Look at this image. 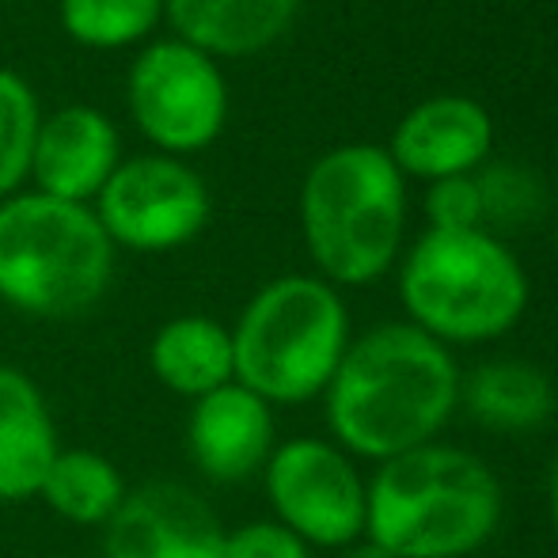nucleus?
Here are the masks:
<instances>
[{
	"instance_id": "2",
	"label": "nucleus",
	"mask_w": 558,
	"mask_h": 558,
	"mask_svg": "<svg viewBox=\"0 0 558 558\" xmlns=\"http://www.w3.org/2000/svg\"><path fill=\"white\" fill-rule=\"evenodd\" d=\"M506 517V486L483 456L422 445L368 475L365 539L391 558H471Z\"/></svg>"
},
{
	"instance_id": "5",
	"label": "nucleus",
	"mask_w": 558,
	"mask_h": 558,
	"mask_svg": "<svg viewBox=\"0 0 558 558\" xmlns=\"http://www.w3.org/2000/svg\"><path fill=\"white\" fill-rule=\"evenodd\" d=\"M235 384L278 407L324 399L350 345L342 293L316 274H281L266 281L232 327Z\"/></svg>"
},
{
	"instance_id": "11",
	"label": "nucleus",
	"mask_w": 558,
	"mask_h": 558,
	"mask_svg": "<svg viewBox=\"0 0 558 558\" xmlns=\"http://www.w3.org/2000/svg\"><path fill=\"white\" fill-rule=\"evenodd\" d=\"M278 448V411L243 384H225L186 411V452L198 475L235 486L263 475Z\"/></svg>"
},
{
	"instance_id": "6",
	"label": "nucleus",
	"mask_w": 558,
	"mask_h": 558,
	"mask_svg": "<svg viewBox=\"0 0 558 558\" xmlns=\"http://www.w3.org/2000/svg\"><path fill=\"white\" fill-rule=\"evenodd\" d=\"M114 243L96 209L50 194L0 202V301L31 319H76L107 296Z\"/></svg>"
},
{
	"instance_id": "15",
	"label": "nucleus",
	"mask_w": 558,
	"mask_h": 558,
	"mask_svg": "<svg viewBox=\"0 0 558 558\" xmlns=\"http://www.w3.org/2000/svg\"><path fill=\"white\" fill-rule=\"evenodd\" d=\"M301 0H163L175 38L209 58H251L293 27Z\"/></svg>"
},
{
	"instance_id": "10",
	"label": "nucleus",
	"mask_w": 558,
	"mask_h": 558,
	"mask_svg": "<svg viewBox=\"0 0 558 558\" xmlns=\"http://www.w3.org/2000/svg\"><path fill=\"white\" fill-rule=\"evenodd\" d=\"M217 509L175 478L130 486L104 529V558H221Z\"/></svg>"
},
{
	"instance_id": "14",
	"label": "nucleus",
	"mask_w": 558,
	"mask_h": 558,
	"mask_svg": "<svg viewBox=\"0 0 558 558\" xmlns=\"http://www.w3.org/2000/svg\"><path fill=\"white\" fill-rule=\"evenodd\" d=\"M58 448V422L43 388L0 361V506L35 498Z\"/></svg>"
},
{
	"instance_id": "8",
	"label": "nucleus",
	"mask_w": 558,
	"mask_h": 558,
	"mask_svg": "<svg viewBox=\"0 0 558 558\" xmlns=\"http://www.w3.org/2000/svg\"><path fill=\"white\" fill-rule=\"evenodd\" d=\"M125 104L156 153L183 160L225 133L228 84L209 53L183 38H156L133 58Z\"/></svg>"
},
{
	"instance_id": "20",
	"label": "nucleus",
	"mask_w": 558,
	"mask_h": 558,
	"mask_svg": "<svg viewBox=\"0 0 558 558\" xmlns=\"http://www.w3.org/2000/svg\"><path fill=\"white\" fill-rule=\"evenodd\" d=\"M38 96L20 73L0 69V202L20 194L31 179V153L38 137Z\"/></svg>"
},
{
	"instance_id": "19",
	"label": "nucleus",
	"mask_w": 558,
	"mask_h": 558,
	"mask_svg": "<svg viewBox=\"0 0 558 558\" xmlns=\"http://www.w3.org/2000/svg\"><path fill=\"white\" fill-rule=\"evenodd\" d=\"M61 31L88 50L137 46L163 20V0H58Z\"/></svg>"
},
{
	"instance_id": "21",
	"label": "nucleus",
	"mask_w": 558,
	"mask_h": 558,
	"mask_svg": "<svg viewBox=\"0 0 558 558\" xmlns=\"http://www.w3.org/2000/svg\"><path fill=\"white\" fill-rule=\"evenodd\" d=\"M426 217L429 228L441 232H468V228H483L486 206H483V186L471 175H452L429 183L426 194Z\"/></svg>"
},
{
	"instance_id": "4",
	"label": "nucleus",
	"mask_w": 558,
	"mask_h": 558,
	"mask_svg": "<svg viewBox=\"0 0 558 558\" xmlns=\"http://www.w3.org/2000/svg\"><path fill=\"white\" fill-rule=\"evenodd\" d=\"M532 281L521 258L486 228H426L399 263L407 324L441 345L498 342L524 319Z\"/></svg>"
},
{
	"instance_id": "9",
	"label": "nucleus",
	"mask_w": 558,
	"mask_h": 558,
	"mask_svg": "<svg viewBox=\"0 0 558 558\" xmlns=\"http://www.w3.org/2000/svg\"><path fill=\"white\" fill-rule=\"evenodd\" d=\"M107 240L137 255H168L202 235L214 202L202 175L179 156L145 153L114 168L92 202Z\"/></svg>"
},
{
	"instance_id": "24",
	"label": "nucleus",
	"mask_w": 558,
	"mask_h": 558,
	"mask_svg": "<svg viewBox=\"0 0 558 558\" xmlns=\"http://www.w3.org/2000/svg\"><path fill=\"white\" fill-rule=\"evenodd\" d=\"M338 558H391V555H384L380 547L368 544V539H357V544L342 547V551H338Z\"/></svg>"
},
{
	"instance_id": "3",
	"label": "nucleus",
	"mask_w": 558,
	"mask_h": 558,
	"mask_svg": "<svg viewBox=\"0 0 558 558\" xmlns=\"http://www.w3.org/2000/svg\"><path fill=\"white\" fill-rule=\"evenodd\" d=\"M301 232L316 278L373 286L396 266L407 232V179L380 145H338L308 168Z\"/></svg>"
},
{
	"instance_id": "17",
	"label": "nucleus",
	"mask_w": 558,
	"mask_h": 558,
	"mask_svg": "<svg viewBox=\"0 0 558 558\" xmlns=\"http://www.w3.org/2000/svg\"><path fill=\"white\" fill-rule=\"evenodd\" d=\"M555 380L547 368L524 357L483 361L460 380V411H468L490 434L521 437L547 426L555 414Z\"/></svg>"
},
{
	"instance_id": "7",
	"label": "nucleus",
	"mask_w": 558,
	"mask_h": 558,
	"mask_svg": "<svg viewBox=\"0 0 558 558\" xmlns=\"http://www.w3.org/2000/svg\"><path fill=\"white\" fill-rule=\"evenodd\" d=\"M258 478L274 521L301 536L312 551H342L365 539L368 475L331 437L278 441Z\"/></svg>"
},
{
	"instance_id": "1",
	"label": "nucleus",
	"mask_w": 558,
	"mask_h": 558,
	"mask_svg": "<svg viewBox=\"0 0 558 558\" xmlns=\"http://www.w3.org/2000/svg\"><path fill=\"white\" fill-rule=\"evenodd\" d=\"M460 380L448 345L407 319L380 324L350 338L327 384V437L357 463H384L434 445L460 411Z\"/></svg>"
},
{
	"instance_id": "22",
	"label": "nucleus",
	"mask_w": 558,
	"mask_h": 558,
	"mask_svg": "<svg viewBox=\"0 0 558 558\" xmlns=\"http://www.w3.org/2000/svg\"><path fill=\"white\" fill-rule=\"evenodd\" d=\"M221 558H312V547L274 517H258V521L225 529Z\"/></svg>"
},
{
	"instance_id": "18",
	"label": "nucleus",
	"mask_w": 558,
	"mask_h": 558,
	"mask_svg": "<svg viewBox=\"0 0 558 558\" xmlns=\"http://www.w3.org/2000/svg\"><path fill=\"white\" fill-rule=\"evenodd\" d=\"M130 494V483L118 471L111 456L96 448H58V456L46 468L35 498L76 529H107V521L118 513V506Z\"/></svg>"
},
{
	"instance_id": "13",
	"label": "nucleus",
	"mask_w": 558,
	"mask_h": 558,
	"mask_svg": "<svg viewBox=\"0 0 558 558\" xmlns=\"http://www.w3.org/2000/svg\"><path fill=\"white\" fill-rule=\"evenodd\" d=\"M494 145V122L483 104L468 96H437L399 118L388 156L399 171L414 179L471 175Z\"/></svg>"
},
{
	"instance_id": "16",
	"label": "nucleus",
	"mask_w": 558,
	"mask_h": 558,
	"mask_svg": "<svg viewBox=\"0 0 558 558\" xmlns=\"http://www.w3.org/2000/svg\"><path fill=\"white\" fill-rule=\"evenodd\" d=\"M148 373L163 391L194 403L235 380L232 331L202 312L163 319L148 338Z\"/></svg>"
},
{
	"instance_id": "12",
	"label": "nucleus",
	"mask_w": 558,
	"mask_h": 558,
	"mask_svg": "<svg viewBox=\"0 0 558 558\" xmlns=\"http://www.w3.org/2000/svg\"><path fill=\"white\" fill-rule=\"evenodd\" d=\"M122 163L118 130L99 107L69 104L43 114L31 153V179L38 194L92 206Z\"/></svg>"
},
{
	"instance_id": "23",
	"label": "nucleus",
	"mask_w": 558,
	"mask_h": 558,
	"mask_svg": "<svg viewBox=\"0 0 558 558\" xmlns=\"http://www.w3.org/2000/svg\"><path fill=\"white\" fill-rule=\"evenodd\" d=\"M547 517H551V529L558 536V452L551 460V471H547Z\"/></svg>"
}]
</instances>
